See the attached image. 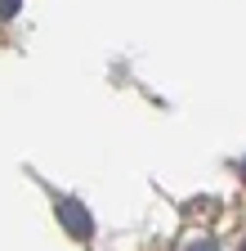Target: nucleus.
I'll list each match as a JSON object with an SVG mask.
<instances>
[{
  "label": "nucleus",
  "instance_id": "nucleus-2",
  "mask_svg": "<svg viewBox=\"0 0 246 251\" xmlns=\"http://www.w3.org/2000/svg\"><path fill=\"white\" fill-rule=\"evenodd\" d=\"M14 14H22V0H0V23L14 18Z\"/></svg>",
  "mask_w": 246,
  "mask_h": 251
},
{
  "label": "nucleus",
  "instance_id": "nucleus-1",
  "mask_svg": "<svg viewBox=\"0 0 246 251\" xmlns=\"http://www.w3.org/2000/svg\"><path fill=\"white\" fill-rule=\"evenodd\" d=\"M58 225H63L72 238H94V215H89L76 198H58Z\"/></svg>",
  "mask_w": 246,
  "mask_h": 251
}]
</instances>
